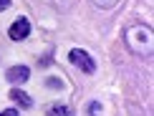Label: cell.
Masks as SVG:
<instances>
[{
    "mask_svg": "<svg viewBox=\"0 0 154 116\" xmlns=\"http://www.w3.org/2000/svg\"><path fill=\"white\" fill-rule=\"evenodd\" d=\"M5 78H8L10 83H25L30 78V68L28 66H10L8 71H5Z\"/></svg>",
    "mask_w": 154,
    "mask_h": 116,
    "instance_id": "cell-4",
    "label": "cell"
},
{
    "mask_svg": "<svg viewBox=\"0 0 154 116\" xmlns=\"http://www.w3.org/2000/svg\"><path fill=\"white\" fill-rule=\"evenodd\" d=\"M51 3H53L58 10H68V8H71V5L76 3V0H51Z\"/></svg>",
    "mask_w": 154,
    "mask_h": 116,
    "instance_id": "cell-8",
    "label": "cell"
},
{
    "mask_svg": "<svg viewBox=\"0 0 154 116\" xmlns=\"http://www.w3.org/2000/svg\"><path fill=\"white\" fill-rule=\"evenodd\" d=\"M0 116H20L15 111V108H5V111H0Z\"/></svg>",
    "mask_w": 154,
    "mask_h": 116,
    "instance_id": "cell-9",
    "label": "cell"
},
{
    "mask_svg": "<svg viewBox=\"0 0 154 116\" xmlns=\"http://www.w3.org/2000/svg\"><path fill=\"white\" fill-rule=\"evenodd\" d=\"M68 61H71L76 68H81L83 73H94V71H96V61H94V58L88 56L83 48H71V53H68Z\"/></svg>",
    "mask_w": 154,
    "mask_h": 116,
    "instance_id": "cell-2",
    "label": "cell"
},
{
    "mask_svg": "<svg viewBox=\"0 0 154 116\" xmlns=\"http://www.w3.org/2000/svg\"><path fill=\"white\" fill-rule=\"evenodd\" d=\"M10 99L15 101L18 106H23V108H30V106H33V99H30L28 93H23V91H18V88H13V91H10Z\"/></svg>",
    "mask_w": 154,
    "mask_h": 116,
    "instance_id": "cell-6",
    "label": "cell"
},
{
    "mask_svg": "<svg viewBox=\"0 0 154 116\" xmlns=\"http://www.w3.org/2000/svg\"><path fill=\"white\" fill-rule=\"evenodd\" d=\"M28 35H30V20L28 18H18V20L8 28V38L10 41H25Z\"/></svg>",
    "mask_w": 154,
    "mask_h": 116,
    "instance_id": "cell-3",
    "label": "cell"
},
{
    "mask_svg": "<svg viewBox=\"0 0 154 116\" xmlns=\"http://www.w3.org/2000/svg\"><path fill=\"white\" fill-rule=\"evenodd\" d=\"M8 8H10V0H0V13L8 10Z\"/></svg>",
    "mask_w": 154,
    "mask_h": 116,
    "instance_id": "cell-10",
    "label": "cell"
},
{
    "mask_svg": "<svg viewBox=\"0 0 154 116\" xmlns=\"http://www.w3.org/2000/svg\"><path fill=\"white\" fill-rule=\"evenodd\" d=\"M46 116H73V108L63 101H56V104L46 106Z\"/></svg>",
    "mask_w": 154,
    "mask_h": 116,
    "instance_id": "cell-5",
    "label": "cell"
},
{
    "mask_svg": "<svg viewBox=\"0 0 154 116\" xmlns=\"http://www.w3.org/2000/svg\"><path fill=\"white\" fill-rule=\"evenodd\" d=\"M91 3L96 5V8H101V10H111V8H116L121 0H91Z\"/></svg>",
    "mask_w": 154,
    "mask_h": 116,
    "instance_id": "cell-7",
    "label": "cell"
},
{
    "mask_svg": "<svg viewBox=\"0 0 154 116\" xmlns=\"http://www.w3.org/2000/svg\"><path fill=\"white\" fill-rule=\"evenodd\" d=\"M124 43L131 53H137L142 58H149L152 50H154V30L144 23H134L124 30Z\"/></svg>",
    "mask_w": 154,
    "mask_h": 116,
    "instance_id": "cell-1",
    "label": "cell"
}]
</instances>
